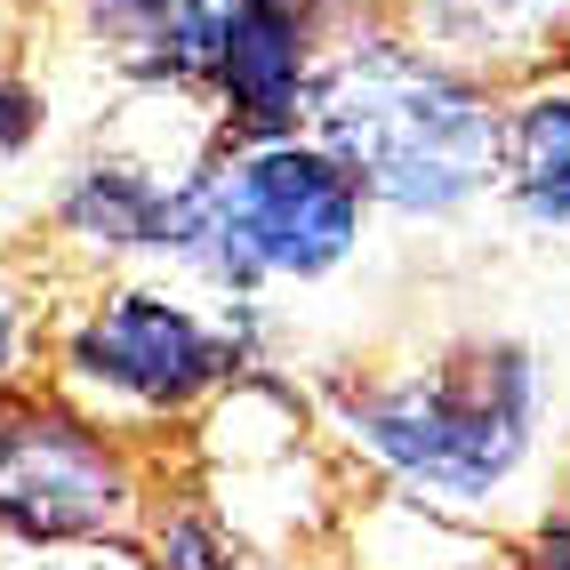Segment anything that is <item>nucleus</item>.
I'll return each mask as SVG.
<instances>
[{"mask_svg": "<svg viewBox=\"0 0 570 570\" xmlns=\"http://www.w3.org/2000/svg\"><path fill=\"white\" fill-rule=\"evenodd\" d=\"M322 145L354 185L402 209H450L490 169V112L402 49H362L322 81Z\"/></svg>", "mask_w": 570, "mask_h": 570, "instance_id": "f257e3e1", "label": "nucleus"}, {"mask_svg": "<svg viewBox=\"0 0 570 570\" xmlns=\"http://www.w3.org/2000/svg\"><path fill=\"white\" fill-rule=\"evenodd\" d=\"M362 194L330 154H297V145H265L234 161L225 177L185 185L161 217V242L209 249L225 274H322L354 249Z\"/></svg>", "mask_w": 570, "mask_h": 570, "instance_id": "f03ea898", "label": "nucleus"}, {"mask_svg": "<svg viewBox=\"0 0 570 570\" xmlns=\"http://www.w3.org/2000/svg\"><path fill=\"white\" fill-rule=\"evenodd\" d=\"M354 426L370 434L377 459L434 490H490L530 426V370L522 354H474L459 370H434L417 386L354 402Z\"/></svg>", "mask_w": 570, "mask_h": 570, "instance_id": "7ed1b4c3", "label": "nucleus"}, {"mask_svg": "<svg viewBox=\"0 0 570 570\" xmlns=\"http://www.w3.org/2000/svg\"><path fill=\"white\" fill-rule=\"evenodd\" d=\"M121 514V474L112 459L65 417H9L0 426V522L32 539H72Z\"/></svg>", "mask_w": 570, "mask_h": 570, "instance_id": "20e7f679", "label": "nucleus"}, {"mask_svg": "<svg viewBox=\"0 0 570 570\" xmlns=\"http://www.w3.org/2000/svg\"><path fill=\"white\" fill-rule=\"evenodd\" d=\"M217 337L194 322L161 306V297H121V306H105L89 330H81V370L112 377V386H129L145 402H177L194 394L202 377H217Z\"/></svg>", "mask_w": 570, "mask_h": 570, "instance_id": "39448f33", "label": "nucleus"}, {"mask_svg": "<svg viewBox=\"0 0 570 570\" xmlns=\"http://www.w3.org/2000/svg\"><path fill=\"white\" fill-rule=\"evenodd\" d=\"M209 72L225 81V97L242 105L249 129H282L289 105H297V24L274 0H242V9L217 24Z\"/></svg>", "mask_w": 570, "mask_h": 570, "instance_id": "423d86ee", "label": "nucleus"}, {"mask_svg": "<svg viewBox=\"0 0 570 570\" xmlns=\"http://www.w3.org/2000/svg\"><path fill=\"white\" fill-rule=\"evenodd\" d=\"M89 9L129 72H209L217 57L209 0H89Z\"/></svg>", "mask_w": 570, "mask_h": 570, "instance_id": "0eeeda50", "label": "nucleus"}, {"mask_svg": "<svg viewBox=\"0 0 570 570\" xmlns=\"http://www.w3.org/2000/svg\"><path fill=\"white\" fill-rule=\"evenodd\" d=\"M514 177H522V202L570 225V105L547 97L522 112V137H514Z\"/></svg>", "mask_w": 570, "mask_h": 570, "instance_id": "6e6552de", "label": "nucleus"}, {"mask_svg": "<svg viewBox=\"0 0 570 570\" xmlns=\"http://www.w3.org/2000/svg\"><path fill=\"white\" fill-rule=\"evenodd\" d=\"M161 570H242V562L225 554V547L209 539L202 522H177L169 539H161Z\"/></svg>", "mask_w": 570, "mask_h": 570, "instance_id": "1a4fd4ad", "label": "nucleus"}, {"mask_svg": "<svg viewBox=\"0 0 570 570\" xmlns=\"http://www.w3.org/2000/svg\"><path fill=\"white\" fill-rule=\"evenodd\" d=\"M530 570H570V522L539 539V562H530Z\"/></svg>", "mask_w": 570, "mask_h": 570, "instance_id": "9d476101", "label": "nucleus"}, {"mask_svg": "<svg viewBox=\"0 0 570 570\" xmlns=\"http://www.w3.org/2000/svg\"><path fill=\"white\" fill-rule=\"evenodd\" d=\"M24 112H32V105H24L17 89H0V145H9V137H24Z\"/></svg>", "mask_w": 570, "mask_h": 570, "instance_id": "9b49d317", "label": "nucleus"}, {"mask_svg": "<svg viewBox=\"0 0 570 570\" xmlns=\"http://www.w3.org/2000/svg\"><path fill=\"white\" fill-rule=\"evenodd\" d=\"M9 337H17V322H9V306H0V370H9Z\"/></svg>", "mask_w": 570, "mask_h": 570, "instance_id": "f8f14e48", "label": "nucleus"}]
</instances>
